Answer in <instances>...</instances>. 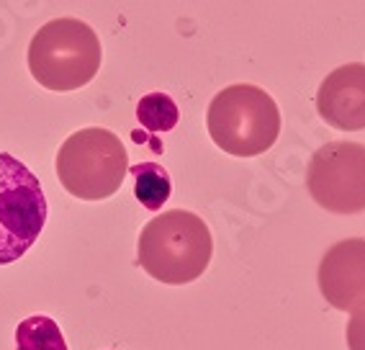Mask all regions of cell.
Here are the masks:
<instances>
[{
	"instance_id": "cell-1",
	"label": "cell",
	"mask_w": 365,
	"mask_h": 350,
	"mask_svg": "<svg viewBox=\"0 0 365 350\" xmlns=\"http://www.w3.org/2000/svg\"><path fill=\"white\" fill-rule=\"evenodd\" d=\"M139 263L160 284H193L209 268L214 237L209 224L193 211L173 209L144 224L139 234Z\"/></svg>"
},
{
	"instance_id": "cell-2",
	"label": "cell",
	"mask_w": 365,
	"mask_h": 350,
	"mask_svg": "<svg viewBox=\"0 0 365 350\" xmlns=\"http://www.w3.org/2000/svg\"><path fill=\"white\" fill-rule=\"evenodd\" d=\"M101 59L103 49L98 34L85 21L70 16L44 24L29 44L31 78L54 93H70L88 85L98 75Z\"/></svg>"
},
{
	"instance_id": "cell-3",
	"label": "cell",
	"mask_w": 365,
	"mask_h": 350,
	"mask_svg": "<svg viewBox=\"0 0 365 350\" xmlns=\"http://www.w3.org/2000/svg\"><path fill=\"white\" fill-rule=\"evenodd\" d=\"M206 126L214 144L227 155L257 157L281 134V111L262 88L237 83L214 96Z\"/></svg>"
},
{
	"instance_id": "cell-4",
	"label": "cell",
	"mask_w": 365,
	"mask_h": 350,
	"mask_svg": "<svg viewBox=\"0 0 365 350\" xmlns=\"http://www.w3.org/2000/svg\"><path fill=\"white\" fill-rule=\"evenodd\" d=\"M129 168L124 142L103 126H88L62 142L54 170L70 196L83 201H103L121 189Z\"/></svg>"
},
{
	"instance_id": "cell-5",
	"label": "cell",
	"mask_w": 365,
	"mask_h": 350,
	"mask_svg": "<svg viewBox=\"0 0 365 350\" xmlns=\"http://www.w3.org/2000/svg\"><path fill=\"white\" fill-rule=\"evenodd\" d=\"M46 196L26 162L0 152V266L16 263L39 240L46 224Z\"/></svg>"
},
{
	"instance_id": "cell-6",
	"label": "cell",
	"mask_w": 365,
	"mask_h": 350,
	"mask_svg": "<svg viewBox=\"0 0 365 350\" xmlns=\"http://www.w3.org/2000/svg\"><path fill=\"white\" fill-rule=\"evenodd\" d=\"M309 196L329 214L365 211V144L327 142L307 170Z\"/></svg>"
},
{
	"instance_id": "cell-7",
	"label": "cell",
	"mask_w": 365,
	"mask_h": 350,
	"mask_svg": "<svg viewBox=\"0 0 365 350\" xmlns=\"http://www.w3.org/2000/svg\"><path fill=\"white\" fill-rule=\"evenodd\" d=\"M322 296L339 311L365 301V237H350L324 253L317 271Z\"/></svg>"
},
{
	"instance_id": "cell-8",
	"label": "cell",
	"mask_w": 365,
	"mask_h": 350,
	"mask_svg": "<svg viewBox=\"0 0 365 350\" xmlns=\"http://www.w3.org/2000/svg\"><path fill=\"white\" fill-rule=\"evenodd\" d=\"M317 111L339 131L365 129V65L350 62L332 70L317 93Z\"/></svg>"
},
{
	"instance_id": "cell-9",
	"label": "cell",
	"mask_w": 365,
	"mask_h": 350,
	"mask_svg": "<svg viewBox=\"0 0 365 350\" xmlns=\"http://www.w3.org/2000/svg\"><path fill=\"white\" fill-rule=\"evenodd\" d=\"M129 173L134 175V196L144 209H163L168 204L170 194H173V181L170 173L157 165V162H139L134 168H129Z\"/></svg>"
},
{
	"instance_id": "cell-10",
	"label": "cell",
	"mask_w": 365,
	"mask_h": 350,
	"mask_svg": "<svg viewBox=\"0 0 365 350\" xmlns=\"http://www.w3.org/2000/svg\"><path fill=\"white\" fill-rule=\"evenodd\" d=\"M16 350H70L52 317L34 314L16 327Z\"/></svg>"
},
{
	"instance_id": "cell-11",
	"label": "cell",
	"mask_w": 365,
	"mask_h": 350,
	"mask_svg": "<svg viewBox=\"0 0 365 350\" xmlns=\"http://www.w3.org/2000/svg\"><path fill=\"white\" fill-rule=\"evenodd\" d=\"M137 119L150 134H160V131L175 129L180 111L168 93H150L137 104Z\"/></svg>"
},
{
	"instance_id": "cell-12",
	"label": "cell",
	"mask_w": 365,
	"mask_h": 350,
	"mask_svg": "<svg viewBox=\"0 0 365 350\" xmlns=\"http://www.w3.org/2000/svg\"><path fill=\"white\" fill-rule=\"evenodd\" d=\"M345 340H347V350H365V301L350 311Z\"/></svg>"
}]
</instances>
